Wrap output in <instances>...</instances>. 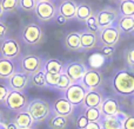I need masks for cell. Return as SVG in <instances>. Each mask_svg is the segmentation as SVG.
<instances>
[{
	"mask_svg": "<svg viewBox=\"0 0 134 129\" xmlns=\"http://www.w3.org/2000/svg\"><path fill=\"white\" fill-rule=\"evenodd\" d=\"M112 89L120 96L134 95V71L131 69H122L114 72L111 80Z\"/></svg>",
	"mask_w": 134,
	"mask_h": 129,
	"instance_id": "6da1fadb",
	"label": "cell"
},
{
	"mask_svg": "<svg viewBox=\"0 0 134 129\" xmlns=\"http://www.w3.org/2000/svg\"><path fill=\"white\" fill-rule=\"evenodd\" d=\"M26 110L30 113L33 121L37 123L46 121L52 114V108L48 102L44 101V100H39V98L31 101L28 103Z\"/></svg>",
	"mask_w": 134,
	"mask_h": 129,
	"instance_id": "7a4b0ae2",
	"label": "cell"
},
{
	"mask_svg": "<svg viewBox=\"0 0 134 129\" xmlns=\"http://www.w3.org/2000/svg\"><path fill=\"white\" fill-rule=\"evenodd\" d=\"M28 97L24 94L23 91H18V90H9L7 97L5 100V104L6 107L12 111H23L27 109L28 106Z\"/></svg>",
	"mask_w": 134,
	"mask_h": 129,
	"instance_id": "3957f363",
	"label": "cell"
},
{
	"mask_svg": "<svg viewBox=\"0 0 134 129\" xmlns=\"http://www.w3.org/2000/svg\"><path fill=\"white\" fill-rule=\"evenodd\" d=\"M80 83L86 88L87 90H95L99 89L104 83V75L100 70L93 68L87 69L85 75L82 76Z\"/></svg>",
	"mask_w": 134,
	"mask_h": 129,
	"instance_id": "277c9868",
	"label": "cell"
},
{
	"mask_svg": "<svg viewBox=\"0 0 134 129\" xmlns=\"http://www.w3.org/2000/svg\"><path fill=\"white\" fill-rule=\"evenodd\" d=\"M23 39L28 45H37L44 40V32L38 24L31 23L26 25L23 30Z\"/></svg>",
	"mask_w": 134,
	"mask_h": 129,
	"instance_id": "5b68a950",
	"label": "cell"
},
{
	"mask_svg": "<svg viewBox=\"0 0 134 129\" xmlns=\"http://www.w3.org/2000/svg\"><path fill=\"white\" fill-rule=\"evenodd\" d=\"M120 34H121V32L118 28V26L111 25L105 28H101V30L99 31L98 40H99L101 46H104V45L115 46L119 43V40H120Z\"/></svg>",
	"mask_w": 134,
	"mask_h": 129,
	"instance_id": "8992f818",
	"label": "cell"
},
{
	"mask_svg": "<svg viewBox=\"0 0 134 129\" xmlns=\"http://www.w3.org/2000/svg\"><path fill=\"white\" fill-rule=\"evenodd\" d=\"M34 13L40 20L49 21L55 18L57 16V7L51 0H45V1H38L37 6L34 8Z\"/></svg>",
	"mask_w": 134,
	"mask_h": 129,
	"instance_id": "52a82bcc",
	"label": "cell"
},
{
	"mask_svg": "<svg viewBox=\"0 0 134 129\" xmlns=\"http://www.w3.org/2000/svg\"><path fill=\"white\" fill-rule=\"evenodd\" d=\"M86 92H87V89H86L80 82L72 83L65 91H64V95H65L64 97H66L74 107H79L81 104V102H82Z\"/></svg>",
	"mask_w": 134,
	"mask_h": 129,
	"instance_id": "ba28073f",
	"label": "cell"
},
{
	"mask_svg": "<svg viewBox=\"0 0 134 129\" xmlns=\"http://www.w3.org/2000/svg\"><path fill=\"white\" fill-rule=\"evenodd\" d=\"M42 68H44V62L39 56H35V54H27L23 57L20 61L21 72L27 73L30 76L38 72Z\"/></svg>",
	"mask_w": 134,
	"mask_h": 129,
	"instance_id": "9c48e42d",
	"label": "cell"
},
{
	"mask_svg": "<svg viewBox=\"0 0 134 129\" xmlns=\"http://www.w3.org/2000/svg\"><path fill=\"white\" fill-rule=\"evenodd\" d=\"M95 17H97L99 30H101V28H105L107 26L114 25V23L119 17V11H116L113 7H105V8L100 9L95 14Z\"/></svg>",
	"mask_w": 134,
	"mask_h": 129,
	"instance_id": "30bf717a",
	"label": "cell"
},
{
	"mask_svg": "<svg viewBox=\"0 0 134 129\" xmlns=\"http://www.w3.org/2000/svg\"><path fill=\"white\" fill-rule=\"evenodd\" d=\"M86 70H87V66L85 64L80 63V62H71L64 66L63 72H65L68 76L72 83H78L85 75Z\"/></svg>",
	"mask_w": 134,
	"mask_h": 129,
	"instance_id": "8fae6325",
	"label": "cell"
},
{
	"mask_svg": "<svg viewBox=\"0 0 134 129\" xmlns=\"http://www.w3.org/2000/svg\"><path fill=\"white\" fill-rule=\"evenodd\" d=\"M20 53V45L13 38L4 39L0 44V54L1 57H6L9 59H14Z\"/></svg>",
	"mask_w": 134,
	"mask_h": 129,
	"instance_id": "7c38bea8",
	"label": "cell"
},
{
	"mask_svg": "<svg viewBox=\"0 0 134 129\" xmlns=\"http://www.w3.org/2000/svg\"><path fill=\"white\" fill-rule=\"evenodd\" d=\"M30 85V75L24 72H14L11 77L8 78V87L12 90H18V91H24L27 89Z\"/></svg>",
	"mask_w": 134,
	"mask_h": 129,
	"instance_id": "4fadbf2b",
	"label": "cell"
},
{
	"mask_svg": "<svg viewBox=\"0 0 134 129\" xmlns=\"http://www.w3.org/2000/svg\"><path fill=\"white\" fill-rule=\"evenodd\" d=\"M74 108H75V107H74L66 97H60V98L54 101L53 106H52V111H53V114H57V115L69 117V116H72V114H73Z\"/></svg>",
	"mask_w": 134,
	"mask_h": 129,
	"instance_id": "5bb4252c",
	"label": "cell"
},
{
	"mask_svg": "<svg viewBox=\"0 0 134 129\" xmlns=\"http://www.w3.org/2000/svg\"><path fill=\"white\" fill-rule=\"evenodd\" d=\"M102 100H104V95L99 91L98 89L95 90H87L85 97H83L82 102H81L80 107L85 110L87 108H93V107H100Z\"/></svg>",
	"mask_w": 134,
	"mask_h": 129,
	"instance_id": "9a60e30c",
	"label": "cell"
},
{
	"mask_svg": "<svg viewBox=\"0 0 134 129\" xmlns=\"http://www.w3.org/2000/svg\"><path fill=\"white\" fill-rule=\"evenodd\" d=\"M100 110L102 113V116H114L118 115L120 111V107H119V102L115 97H104L101 104H100Z\"/></svg>",
	"mask_w": 134,
	"mask_h": 129,
	"instance_id": "2e32d148",
	"label": "cell"
},
{
	"mask_svg": "<svg viewBox=\"0 0 134 129\" xmlns=\"http://www.w3.org/2000/svg\"><path fill=\"white\" fill-rule=\"evenodd\" d=\"M80 38H81V49L82 51H91L98 46V36L97 33L91 32L88 30L80 31Z\"/></svg>",
	"mask_w": 134,
	"mask_h": 129,
	"instance_id": "e0dca14e",
	"label": "cell"
},
{
	"mask_svg": "<svg viewBox=\"0 0 134 129\" xmlns=\"http://www.w3.org/2000/svg\"><path fill=\"white\" fill-rule=\"evenodd\" d=\"M64 44H65L66 49L69 50V51H73V52L82 51V49H81L80 32H69V33H67L65 39H64Z\"/></svg>",
	"mask_w": 134,
	"mask_h": 129,
	"instance_id": "ac0fdd59",
	"label": "cell"
},
{
	"mask_svg": "<svg viewBox=\"0 0 134 129\" xmlns=\"http://www.w3.org/2000/svg\"><path fill=\"white\" fill-rule=\"evenodd\" d=\"M15 72V64L6 57H0V80H8Z\"/></svg>",
	"mask_w": 134,
	"mask_h": 129,
	"instance_id": "d6986e66",
	"label": "cell"
},
{
	"mask_svg": "<svg viewBox=\"0 0 134 129\" xmlns=\"http://www.w3.org/2000/svg\"><path fill=\"white\" fill-rule=\"evenodd\" d=\"M116 26L121 33L131 34L134 32V17H127L120 14L116 19Z\"/></svg>",
	"mask_w": 134,
	"mask_h": 129,
	"instance_id": "ffe728a7",
	"label": "cell"
},
{
	"mask_svg": "<svg viewBox=\"0 0 134 129\" xmlns=\"http://www.w3.org/2000/svg\"><path fill=\"white\" fill-rule=\"evenodd\" d=\"M76 6H78V4L74 0H64V1H61L60 6H59L58 13L63 14L67 19H73L75 18Z\"/></svg>",
	"mask_w": 134,
	"mask_h": 129,
	"instance_id": "44dd1931",
	"label": "cell"
},
{
	"mask_svg": "<svg viewBox=\"0 0 134 129\" xmlns=\"http://www.w3.org/2000/svg\"><path fill=\"white\" fill-rule=\"evenodd\" d=\"M13 122L18 126L19 129H25V128L32 127L34 121H33L32 116L30 115V113L27 110H23V111L16 113V115L13 118Z\"/></svg>",
	"mask_w": 134,
	"mask_h": 129,
	"instance_id": "7402d4cb",
	"label": "cell"
},
{
	"mask_svg": "<svg viewBox=\"0 0 134 129\" xmlns=\"http://www.w3.org/2000/svg\"><path fill=\"white\" fill-rule=\"evenodd\" d=\"M124 120H121L118 115L104 116L101 118V125L105 129H122Z\"/></svg>",
	"mask_w": 134,
	"mask_h": 129,
	"instance_id": "603a6c76",
	"label": "cell"
},
{
	"mask_svg": "<svg viewBox=\"0 0 134 129\" xmlns=\"http://www.w3.org/2000/svg\"><path fill=\"white\" fill-rule=\"evenodd\" d=\"M45 72H51V73H61L64 71V64L61 63L59 59L55 58H49L44 63Z\"/></svg>",
	"mask_w": 134,
	"mask_h": 129,
	"instance_id": "cb8c5ba5",
	"label": "cell"
},
{
	"mask_svg": "<svg viewBox=\"0 0 134 129\" xmlns=\"http://www.w3.org/2000/svg\"><path fill=\"white\" fill-rule=\"evenodd\" d=\"M67 126H68V117L66 116L53 114V116L48 120L49 129H66Z\"/></svg>",
	"mask_w": 134,
	"mask_h": 129,
	"instance_id": "d4e9b609",
	"label": "cell"
},
{
	"mask_svg": "<svg viewBox=\"0 0 134 129\" xmlns=\"http://www.w3.org/2000/svg\"><path fill=\"white\" fill-rule=\"evenodd\" d=\"M92 14H94L93 12V8L90 6L88 4H79L76 6V12H75V18L80 21H85L88 17H91Z\"/></svg>",
	"mask_w": 134,
	"mask_h": 129,
	"instance_id": "484cf974",
	"label": "cell"
},
{
	"mask_svg": "<svg viewBox=\"0 0 134 129\" xmlns=\"http://www.w3.org/2000/svg\"><path fill=\"white\" fill-rule=\"evenodd\" d=\"M45 70L41 69L38 72L33 73V75L30 76V83L34 87H39V88H45L47 87L46 84V77H45Z\"/></svg>",
	"mask_w": 134,
	"mask_h": 129,
	"instance_id": "4316f807",
	"label": "cell"
},
{
	"mask_svg": "<svg viewBox=\"0 0 134 129\" xmlns=\"http://www.w3.org/2000/svg\"><path fill=\"white\" fill-rule=\"evenodd\" d=\"M119 14L134 17V0H121L119 5Z\"/></svg>",
	"mask_w": 134,
	"mask_h": 129,
	"instance_id": "83f0119b",
	"label": "cell"
},
{
	"mask_svg": "<svg viewBox=\"0 0 134 129\" xmlns=\"http://www.w3.org/2000/svg\"><path fill=\"white\" fill-rule=\"evenodd\" d=\"M83 115L88 120V122H97V121H101L102 113L100 110V107H93V108H87L83 111Z\"/></svg>",
	"mask_w": 134,
	"mask_h": 129,
	"instance_id": "f1b7e54d",
	"label": "cell"
},
{
	"mask_svg": "<svg viewBox=\"0 0 134 129\" xmlns=\"http://www.w3.org/2000/svg\"><path fill=\"white\" fill-rule=\"evenodd\" d=\"M71 84H72V82H71V80H69V77L66 75L65 72H61L60 75H59L58 83L55 84L54 89L59 90V91H65V90H66Z\"/></svg>",
	"mask_w": 134,
	"mask_h": 129,
	"instance_id": "f546056e",
	"label": "cell"
},
{
	"mask_svg": "<svg viewBox=\"0 0 134 129\" xmlns=\"http://www.w3.org/2000/svg\"><path fill=\"white\" fill-rule=\"evenodd\" d=\"M85 25L86 27H87L88 31H91V32H99V26H98V21H97V17H95V14H92L91 17H88L87 19L85 20Z\"/></svg>",
	"mask_w": 134,
	"mask_h": 129,
	"instance_id": "4dcf8cb0",
	"label": "cell"
},
{
	"mask_svg": "<svg viewBox=\"0 0 134 129\" xmlns=\"http://www.w3.org/2000/svg\"><path fill=\"white\" fill-rule=\"evenodd\" d=\"M125 61L127 63L128 68L134 71V46L130 47L125 51Z\"/></svg>",
	"mask_w": 134,
	"mask_h": 129,
	"instance_id": "1f68e13d",
	"label": "cell"
},
{
	"mask_svg": "<svg viewBox=\"0 0 134 129\" xmlns=\"http://www.w3.org/2000/svg\"><path fill=\"white\" fill-rule=\"evenodd\" d=\"M37 2V0H19V6L24 11H34Z\"/></svg>",
	"mask_w": 134,
	"mask_h": 129,
	"instance_id": "d6a6232c",
	"label": "cell"
},
{
	"mask_svg": "<svg viewBox=\"0 0 134 129\" xmlns=\"http://www.w3.org/2000/svg\"><path fill=\"white\" fill-rule=\"evenodd\" d=\"M0 4H1L4 12L5 11L11 12V11H14L18 7V0H2Z\"/></svg>",
	"mask_w": 134,
	"mask_h": 129,
	"instance_id": "836d02e7",
	"label": "cell"
},
{
	"mask_svg": "<svg viewBox=\"0 0 134 129\" xmlns=\"http://www.w3.org/2000/svg\"><path fill=\"white\" fill-rule=\"evenodd\" d=\"M59 75H60V73H51V72L45 73L47 87H52V88L55 87V84L58 83V80H59Z\"/></svg>",
	"mask_w": 134,
	"mask_h": 129,
	"instance_id": "e575fe53",
	"label": "cell"
},
{
	"mask_svg": "<svg viewBox=\"0 0 134 129\" xmlns=\"http://www.w3.org/2000/svg\"><path fill=\"white\" fill-rule=\"evenodd\" d=\"M114 52H115V46H112V45H104L100 47V53L105 58H111L114 54Z\"/></svg>",
	"mask_w": 134,
	"mask_h": 129,
	"instance_id": "d590c367",
	"label": "cell"
},
{
	"mask_svg": "<svg viewBox=\"0 0 134 129\" xmlns=\"http://www.w3.org/2000/svg\"><path fill=\"white\" fill-rule=\"evenodd\" d=\"M8 91H9L8 85L0 82V103H5V100H6Z\"/></svg>",
	"mask_w": 134,
	"mask_h": 129,
	"instance_id": "8d00e7d4",
	"label": "cell"
},
{
	"mask_svg": "<svg viewBox=\"0 0 134 129\" xmlns=\"http://www.w3.org/2000/svg\"><path fill=\"white\" fill-rule=\"evenodd\" d=\"M122 129H134V115H128L124 120Z\"/></svg>",
	"mask_w": 134,
	"mask_h": 129,
	"instance_id": "74e56055",
	"label": "cell"
},
{
	"mask_svg": "<svg viewBox=\"0 0 134 129\" xmlns=\"http://www.w3.org/2000/svg\"><path fill=\"white\" fill-rule=\"evenodd\" d=\"M76 128L78 129H83L86 127V126L88 125V120L86 118V116L85 115H81V116H79L78 118H76Z\"/></svg>",
	"mask_w": 134,
	"mask_h": 129,
	"instance_id": "f35d334b",
	"label": "cell"
},
{
	"mask_svg": "<svg viewBox=\"0 0 134 129\" xmlns=\"http://www.w3.org/2000/svg\"><path fill=\"white\" fill-rule=\"evenodd\" d=\"M55 21H57V24L58 25H65V24L67 23V20L68 19L67 18H65V17L63 16V14H60V13H57V16H55Z\"/></svg>",
	"mask_w": 134,
	"mask_h": 129,
	"instance_id": "ab89813d",
	"label": "cell"
},
{
	"mask_svg": "<svg viewBox=\"0 0 134 129\" xmlns=\"http://www.w3.org/2000/svg\"><path fill=\"white\" fill-rule=\"evenodd\" d=\"M101 121H97V122H88V125L86 126L83 129H100L101 128Z\"/></svg>",
	"mask_w": 134,
	"mask_h": 129,
	"instance_id": "60d3db41",
	"label": "cell"
},
{
	"mask_svg": "<svg viewBox=\"0 0 134 129\" xmlns=\"http://www.w3.org/2000/svg\"><path fill=\"white\" fill-rule=\"evenodd\" d=\"M7 31H8L7 26L5 25L4 23H1V21H0V39H4V38L6 37Z\"/></svg>",
	"mask_w": 134,
	"mask_h": 129,
	"instance_id": "b9f144b4",
	"label": "cell"
},
{
	"mask_svg": "<svg viewBox=\"0 0 134 129\" xmlns=\"http://www.w3.org/2000/svg\"><path fill=\"white\" fill-rule=\"evenodd\" d=\"M5 127H6V129H19V128H18V126H16L14 122L5 123Z\"/></svg>",
	"mask_w": 134,
	"mask_h": 129,
	"instance_id": "7bdbcfd3",
	"label": "cell"
},
{
	"mask_svg": "<svg viewBox=\"0 0 134 129\" xmlns=\"http://www.w3.org/2000/svg\"><path fill=\"white\" fill-rule=\"evenodd\" d=\"M4 16V9H2V7H1V4H0V19H1V17Z\"/></svg>",
	"mask_w": 134,
	"mask_h": 129,
	"instance_id": "ee69618b",
	"label": "cell"
},
{
	"mask_svg": "<svg viewBox=\"0 0 134 129\" xmlns=\"http://www.w3.org/2000/svg\"><path fill=\"white\" fill-rule=\"evenodd\" d=\"M0 129H6V127H5V123H0Z\"/></svg>",
	"mask_w": 134,
	"mask_h": 129,
	"instance_id": "f6af8a7d",
	"label": "cell"
},
{
	"mask_svg": "<svg viewBox=\"0 0 134 129\" xmlns=\"http://www.w3.org/2000/svg\"><path fill=\"white\" fill-rule=\"evenodd\" d=\"M133 109H134V98H133Z\"/></svg>",
	"mask_w": 134,
	"mask_h": 129,
	"instance_id": "bcb514c9",
	"label": "cell"
},
{
	"mask_svg": "<svg viewBox=\"0 0 134 129\" xmlns=\"http://www.w3.org/2000/svg\"><path fill=\"white\" fill-rule=\"evenodd\" d=\"M37 1H45V0H37Z\"/></svg>",
	"mask_w": 134,
	"mask_h": 129,
	"instance_id": "7dc6e473",
	"label": "cell"
},
{
	"mask_svg": "<svg viewBox=\"0 0 134 129\" xmlns=\"http://www.w3.org/2000/svg\"><path fill=\"white\" fill-rule=\"evenodd\" d=\"M25 129H33V128H32V127H31V128H25Z\"/></svg>",
	"mask_w": 134,
	"mask_h": 129,
	"instance_id": "c3c4849f",
	"label": "cell"
},
{
	"mask_svg": "<svg viewBox=\"0 0 134 129\" xmlns=\"http://www.w3.org/2000/svg\"><path fill=\"white\" fill-rule=\"evenodd\" d=\"M100 129H105V128H104V127H102V126H101V128H100Z\"/></svg>",
	"mask_w": 134,
	"mask_h": 129,
	"instance_id": "681fc988",
	"label": "cell"
},
{
	"mask_svg": "<svg viewBox=\"0 0 134 129\" xmlns=\"http://www.w3.org/2000/svg\"><path fill=\"white\" fill-rule=\"evenodd\" d=\"M0 123H1V117H0Z\"/></svg>",
	"mask_w": 134,
	"mask_h": 129,
	"instance_id": "f907efd6",
	"label": "cell"
}]
</instances>
